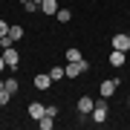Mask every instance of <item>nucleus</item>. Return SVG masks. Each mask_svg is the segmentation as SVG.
<instances>
[{"instance_id":"nucleus-7","label":"nucleus","mask_w":130,"mask_h":130,"mask_svg":"<svg viewBox=\"0 0 130 130\" xmlns=\"http://www.w3.org/2000/svg\"><path fill=\"white\" fill-rule=\"evenodd\" d=\"M107 61H110V67H113V70H119V67H124V61H127V52H121V49H113L110 55H107Z\"/></svg>"},{"instance_id":"nucleus-27","label":"nucleus","mask_w":130,"mask_h":130,"mask_svg":"<svg viewBox=\"0 0 130 130\" xmlns=\"http://www.w3.org/2000/svg\"><path fill=\"white\" fill-rule=\"evenodd\" d=\"M127 14H130V12H127Z\"/></svg>"},{"instance_id":"nucleus-19","label":"nucleus","mask_w":130,"mask_h":130,"mask_svg":"<svg viewBox=\"0 0 130 130\" xmlns=\"http://www.w3.org/2000/svg\"><path fill=\"white\" fill-rule=\"evenodd\" d=\"M9 26H12V23H6V20L0 18V38H3V35H9Z\"/></svg>"},{"instance_id":"nucleus-13","label":"nucleus","mask_w":130,"mask_h":130,"mask_svg":"<svg viewBox=\"0 0 130 130\" xmlns=\"http://www.w3.org/2000/svg\"><path fill=\"white\" fill-rule=\"evenodd\" d=\"M64 58H67V64H70V61H81L84 55H81V49H78V46H70V49L64 52Z\"/></svg>"},{"instance_id":"nucleus-6","label":"nucleus","mask_w":130,"mask_h":130,"mask_svg":"<svg viewBox=\"0 0 130 130\" xmlns=\"http://www.w3.org/2000/svg\"><path fill=\"white\" fill-rule=\"evenodd\" d=\"M75 107H78V113H81V116H90V113H93V107H95V98L81 95L78 101H75Z\"/></svg>"},{"instance_id":"nucleus-17","label":"nucleus","mask_w":130,"mask_h":130,"mask_svg":"<svg viewBox=\"0 0 130 130\" xmlns=\"http://www.w3.org/2000/svg\"><path fill=\"white\" fill-rule=\"evenodd\" d=\"M12 98H14V95H12V93H9V90H6V87L0 90V107H6V104L12 101Z\"/></svg>"},{"instance_id":"nucleus-21","label":"nucleus","mask_w":130,"mask_h":130,"mask_svg":"<svg viewBox=\"0 0 130 130\" xmlns=\"http://www.w3.org/2000/svg\"><path fill=\"white\" fill-rule=\"evenodd\" d=\"M3 70H6V61H3V52H0V75H3Z\"/></svg>"},{"instance_id":"nucleus-12","label":"nucleus","mask_w":130,"mask_h":130,"mask_svg":"<svg viewBox=\"0 0 130 130\" xmlns=\"http://www.w3.org/2000/svg\"><path fill=\"white\" fill-rule=\"evenodd\" d=\"M55 18H58V23H70V20H72V12L67 9V6H61V9L55 12Z\"/></svg>"},{"instance_id":"nucleus-16","label":"nucleus","mask_w":130,"mask_h":130,"mask_svg":"<svg viewBox=\"0 0 130 130\" xmlns=\"http://www.w3.org/2000/svg\"><path fill=\"white\" fill-rule=\"evenodd\" d=\"M9 38H12V43H18L23 38V26H9Z\"/></svg>"},{"instance_id":"nucleus-5","label":"nucleus","mask_w":130,"mask_h":130,"mask_svg":"<svg viewBox=\"0 0 130 130\" xmlns=\"http://www.w3.org/2000/svg\"><path fill=\"white\" fill-rule=\"evenodd\" d=\"M110 43H113V49H121V52H130V38L127 32H116L110 38Z\"/></svg>"},{"instance_id":"nucleus-24","label":"nucleus","mask_w":130,"mask_h":130,"mask_svg":"<svg viewBox=\"0 0 130 130\" xmlns=\"http://www.w3.org/2000/svg\"><path fill=\"white\" fill-rule=\"evenodd\" d=\"M18 3H20V6H23V3H26V0H18Z\"/></svg>"},{"instance_id":"nucleus-23","label":"nucleus","mask_w":130,"mask_h":130,"mask_svg":"<svg viewBox=\"0 0 130 130\" xmlns=\"http://www.w3.org/2000/svg\"><path fill=\"white\" fill-rule=\"evenodd\" d=\"M35 3H38V6H41V3H43V0H35Z\"/></svg>"},{"instance_id":"nucleus-15","label":"nucleus","mask_w":130,"mask_h":130,"mask_svg":"<svg viewBox=\"0 0 130 130\" xmlns=\"http://www.w3.org/2000/svg\"><path fill=\"white\" fill-rule=\"evenodd\" d=\"M6 90H9L12 95H18V90H20V81L14 78V75H9V78H6Z\"/></svg>"},{"instance_id":"nucleus-18","label":"nucleus","mask_w":130,"mask_h":130,"mask_svg":"<svg viewBox=\"0 0 130 130\" xmlns=\"http://www.w3.org/2000/svg\"><path fill=\"white\" fill-rule=\"evenodd\" d=\"M38 9H41V6H38L35 0H26V3H23V12H29V14H35Z\"/></svg>"},{"instance_id":"nucleus-14","label":"nucleus","mask_w":130,"mask_h":130,"mask_svg":"<svg viewBox=\"0 0 130 130\" xmlns=\"http://www.w3.org/2000/svg\"><path fill=\"white\" fill-rule=\"evenodd\" d=\"M49 78H52V81L67 78V67H52V70H49Z\"/></svg>"},{"instance_id":"nucleus-4","label":"nucleus","mask_w":130,"mask_h":130,"mask_svg":"<svg viewBox=\"0 0 130 130\" xmlns=\"http://www.w3.org/2000/svg\"><path fill=\"white\" fill-rule=\"evenodd\" d=\"M3 61H6V67H9V70H18V67H20V52L14 49V46L3 49Z\"/></svg>"},{"instance_id":"nucleus-8","label":"nucleus","mask_w":130,"mask_h":130,"mask_svg":"<svg viewBox=\"0 0 130 130\" xmlns=\"http://www.w3.org/2000/svg\"><path fill=\"white\" fill-rule=\"evenodd\" d=\"M32 84H35V87H38V90H41V93H43V90H49V87H52V84H55V81L49 78V72H38L35 78H32Z\"/></svg>"},{"instance_id":"nucleus-10","label":"nucleus","mask_w":130,"mask_h":130,"mask_svg":"<svg viewBox=\"0 0 130 130\" xmlns=\"http://www.w3.org/2000/svg\"><path fill=\"white\" fill-rule=\"evenodd\" d=\"M61 9V3H58V0H43V3H41V12L43 14H49V18H55V12Z\"/></svg>"},{"instance_id":"nucleus-3","label":"nucleus","mask_w":130,"mask_h":130,"mask_svg":"<svg viewBox=\"0 0 130 130\" xmlns=\"http://www.w3.org/2000/svg\"><path fill=\"white\" fill-rule=\"evenodd\" d=\"M119 78H104L101 84H98V95H104V98H110L113 93H116V90H119Z\"/></svg>"},{"instance_id":"nucleus-2","label":"nucleus","mask_w":130,"mask_h":130,"mask_svg":"<svg viewBox=\"0 0 130 130\" xmlns=\"http://www.w3.org/2000/svg\"><path fill=\"white\" fill-rule=\"evenodd\" d=\"M87 70H90V61H87V58L70 61V64H67V78H78V75H84Z\"/></svg>"},{"instance_id":"nucleus-1","label":"nucleus","mask_w":130,"mask_h":130,"mask_svg":"<svg viewBox=\"0 0 130 130\" xmlns=\"http://www.w3.org/2000/svg\"><path fill=\"white\" fill-rule=\"evenodd\" d=\"M107 113H110L107 98H104V95L95 98V107H93V113H90V116H93V121H95V124H104V121H107Z\"/></svg>"},{"instance_id":"nucleus-26","label":"nucleus","mask_w":130,"mask_h":130,"mask_svg":"<svg viewBox=\"0 0 130 130\" xmlns=\"http://www.w3.org/2000/svg\"><path fill=\"white\" fill-rule=\"evenodd\" d=\"M127 104H130V98H127Z\"/></svg>"},{"instance_id":"nucleus-20","label":"nucleus","mask_w":130,"mask_h":130,"mask_svg":"<svg viewBox=\"0 0 130 130\" xmlns=\"http://www.w3.org/2000/svg\"><path fill=\"white\" fill-rule=\"evenodd\" d=\"M46 113L49 116H58V104H46Z\"/></svg>"},{"instance_id":"nucleus-25","label":"nucleus","mask_w":130,"mask_h":130,"mask_svg":"<svg viewBox=\"0 0 130 130\" xmlns=\"http://www.w3.org/2000/svg\"><path fill=\"white\" fill-rule=\"evenodd\" d=\"M127 38H130V29H127Z\"/></svg>"},{"instance_id":"nucleus-11","label":"nucleus","mask_w":130,"mask_h":130,"mask_svg":"<svg viewBox=\"0 0 130 130\" xmlns=\"http://www.w3.org/2000/svg\"><path fill=\"white\" fill-rule=\"evenodd\" d=\"M38 127H41V130H52V127H55V116H49V113L41 116V119H38Z\"/></svg>"},{"instance_id":"nucleus-9","label":"nucleus","mask_w":130,"mask_h":130,"mask_svg":"<svg viewBox=\"0 0 130 130\" xmlns=\"http://www.w3.org/2000/svg\"><path fill=\"white\" fill-rule=\"evenodd\" d=\"M29 116H32L35 121L41 119V116H46V104H41V101H32V104H29Z\"/></svg>"},{"instance_id":"nucleus-22","label":"nucleus","mask_w":130,"mask_h":130,"mask_svg":"<svg viewBox=\"0 0 130 130\" xmlns=\"http://www.w3.org/2000/svg\"><path fill=\"white\" fill-rule=\"evenodd\" d=\"M3 87H6V78H0V90H3Z\"/></svg>"}]
</instances>
